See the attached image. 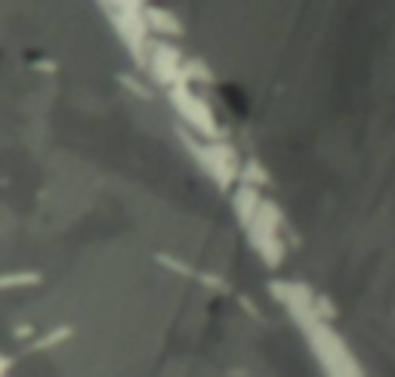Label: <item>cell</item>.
Instances as JSON below:
<instances>
[{
  "label": "cell",
  "mask_w": 395,
  "mask_h": 377,
  "mask_svg": "<svg viewBox=\"0 0 395 377\" xmlns=\"http://www.w3.org/2000/svg\"><path fill=\"white\" fill-rule=\"evenodd\" d=\"M226 96H228L232 105H235V112H247V102L238 96V90H235V87H226Z\"/></svg>",
  "instance_id": "obj_1"
}]
</instances>
